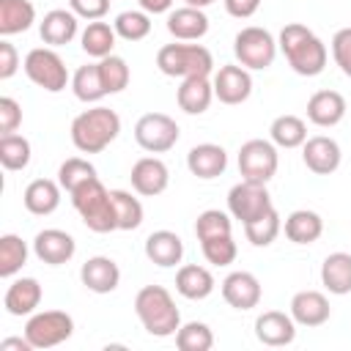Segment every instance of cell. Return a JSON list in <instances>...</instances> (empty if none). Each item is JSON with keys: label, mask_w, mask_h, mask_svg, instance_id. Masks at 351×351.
Masks as SVG:
<instances>
[{"label": "cell", "mask_w": 351, "mask_h": 351, "mask_svg": "<svg viewBox=\"0 0 351 351\" xmlns=\"http://www.w3.org/2000/svg\"><path fill=\"white\" fill-rule=\"evenodd\" d=\"M280 230H282V219H280L277 208H269L263 217L244 225V236L252 247H269L280 236Z\"/></svg>", "instance_id": "cell-37"}, {"label": "cell", "mask_w": 351, "mask_h": 351, "mask_svg": "<svg viewBox=\"0 0 351 351\" xmlns=\"http://www.w3.org/2000/svg\"><path fill=\"white\" fill-rule=\"evenodd\" d=\"M77 19H80V16H77L71 8H52V11H47L44 19L38 22V36H41V41L49 44V47H63V44H69V41L77 36V27H80Z\"/></svg>", "instance_id": "cell-21"}, {"label": "cell", "mask_w": 351, "mask_h": 351, "mask_svg": "<svg viewBox=\"0 0 351 351\" xmlns=\"http://www.w3.org/2000/svg\"><path fill=\"white\" fill-rule=\"evenodd\" d=\"M11 348H19V351H30V340L27 337H5L0 340V351H11Z\"/></svg>", "instance_id": "cell-51"}, {"label": "cell", "mask_w": 351, "mask_h": 351, "mask_svg": "<svg viewBox=\"0 0 351 351\" xmlns=\"http://www.w3.org/2000/svg\"><path fill=\"white\" fill-rule=\"evenodd\" d=\"M255 337L263 346H271V348L291 346L293 337H296V321L291 318V313L266 310L255 318Z\"/></svg>", "instance_id": "cell-17"}, {"label": "cell", "mask_w": 351, "mask_h": 351, "mask_svg": "<svg viewBox=\"0 0 351 351\" xmlns=\"http://www.w3.org/2000/svg\"><path fill=\"white\" fill-rule=\"evenodd\" d=\"M118 134H121L118 112L101 104L82 110L71 121V143L80 154H101Z\"/></svg>", "instance_id": "cell-3"}, {"label": "cell", "mask_w": 351, "mask_h": 351, "mask_svg": "<svg viewBox=\"0 0 351 351\" xmlns=\"http://www.w3.org/2000/svg\"><path fill=\"white\" fill-rule=\"evenodd\" d=\"M69 8L80 16V19H101L110 11V0H69Z\"/></svg>", "instance_id": "cell-47"}, {"label": "cell", "mask_w": 351, "mask_h": 351, "mask_svg": "<svg viewBox=\"0 0 351 351\" xmlns=\"http://www.w3.org/2000/svg\"><path fill=\"white\" fill-rule=\"evenodd\" d=\"M74 335V318L63 310H41L27 315L25 337L33 348H55Z\"/></svg>", "instance_id": "cell-8"}, {"label": "cell", "mask_w": 351, "mask_h": 351, "mask_svg": "<svg viewBox=\"0 0 351 351\" xmlns=\"http://www.w3.org/2000/svg\"><path fill=\"white\" fill-rule=\"evenodd\" d=\"M27 263V244L16 233L0 236V277H14Z\"/></svg>", "instance_id": "cell-38"}, {"label": "cell", "mask_w": 351, "mask_h": 351, "mask_svg": "<svg viewBox=\"0 0 351 351\" xmlns=\"http://www.w3.org/2000/svg\"><path fill=\"white\" fill-rule=\"evenodd\" d=\"M112 192V203H115V217H118V230H137L143 225V203L140 197H134L126 189H110Z\"/></svg>", "instance_id": "cell-36"}, {"label": "cell", "mask_w": 351, "mask_h": 351, "mask_svg": "<svg viewBox=\"0 0 351 351\" xmlns=\"http://www.w3.org/2000/svg\"><path fill=\"white\" fill-rule=\"evenodd\" d=\"M302 162L310 173L315 176H329L340 167L343 162V151L337 145V140L326 137V134H315V137H307L304 145H302Z\"/></svg>", "instance_id": "cell-13"}, {"label": "cell", "mask_w": 351, "mask_h": 351, "mask_svg": "<svg viewBox=\"0 0 351 351\" xmlns=\"http://www.w3.org/2000/svg\"><path fill=\"white\" fill-rule=\"evenodd\" d=\"M261 8V0H225V11L236 19H250Z\"/></svg>", "instance_id": "cell-49"}, {"label": "cell", "mask_w": 351, "mask_h": 351, "mask_svg": "<svg viewBox=\"0 0 351 351\" xmlns=\"http://www.w3.org/2000/svg\"><path fill=\"white\" fill-rule=\"evenodd\" d=\"M321 285L335 296L351 293V252H332L324 258Z\"/></svg>", "instance_id": "cell-30"}, {"label": "cell", "mask_w": 351, "mask_h": 351, "mask_svg": "<svg viewBox=\"0 0 351 351\" xmlns=\"http://www.w3.org/2000/svg\"><path fill=\"white\" fill-rule=\"evenodd\" d=\"M115 38H118V33H115V27H112L110 22L93 19V22H88V27L80 33V47H82L85 55L101 60V58L112 55Z\"/></svg>", "instance_id": "cell-31"}, {"label": "cell", "mask_w": 351, "mask_h": 351, "mask_svg": "<svg viewBox=\"0 0 351 351\" xmlns=\"http://www.w3.org/2000/svg\"><path fill=\"white\" fill-rule=\"evenodd\" d=\"M269 137L277 148H302L307 140V123L299 115H277L269 126Z\"/></svg>", "instance_id": "cell-33"}, {"label": "cell", "mask_w": 351, "mask_h": 351, "mask_svg": "<svg viewBox=\"0 0 351 351\" xmlns=\"http://www.w3.org/2000/svg\"><path fill=\"white\" fill-rule=\"evenodd\" d=\"M186 167H189L192 176H197V178H203V181H211V178H217V176L225 173V167H228V154H225V148L217 145V143H200V145L189 148V154H186Z\"/></svg>", "instance_id": "cell-23"}, {"label": "cell", "mask_w": 351, "mask_h": 351, "mask_svg": "<svg viewBox=\"0 0 351 351\" xmlns=\"http://www.w3.org/2000/svg\"><path fill=\"white\" fill-rule=\"evenodd\" d=\"M36 22V5L30 0H0V36L30 30Z\"/></svg>", "instance_id": "cell-32"}, {"label": "cell", "mask_w": 351, "mask_h": 351, "mask_svg": "<svg viewBox=\"0 0 351 351\" xmlns=\"http://www.w3.org/2000/svg\"><path fill=\"white\" fill-rule=\"evenodd\" d=\"M41 296H44V291H41L36 277H19V280H14L8 285L5 296H3V304H5L8 315L22 318V315H33L36 313V307L41 304Z\"/></svg>", "instance_id": "cell-24"}, {"label": "cell", "mask_w": 351, "mask_h": 351, "mask_svg": "<svg viewBox=\"0 0 351 351\" xmlns=\"http://www.w3.org/2000/svg\"><path fill=\"white\" fill-rule=\"evenodd\" d=\"M332 315V307H329V299L321 293V291H299L293 293L291 299V318L299 324V326H324Z\"/></svg>", "instance_id": "cell-19"}, {"label": "cell", "mask_w": 351, "mask_h": 351, "mask_svg": "<svg viewBox=\"0 0 351 351\" xmlns=\"http://www.w3.org/2000/svg\"><path fill=\"white\" fill-rule=\"evenodd\" d=\"M167 33L176 41H200L208 33V16L203 8L181 5L167 14Z\"/></svg>", "instance_id": "cell-20"}, {"label": "cell", "mask_w": 351, "mask_h": 351, "mask_svg": "<svg viewBox=\"0 0 351 351\" xmlns=\"http://www.w3.org/2000/svg\"><path fill=\"white\" fill-rule=\"evenodd\" d=\"M214 0H184V5H195V8H206V5H211Z\"/></svg>", "instance_id": "cell-52"}, {"label": "cell", "mask_w": 351, "mask_h": 351, "mask_svg": "<svg viewBox=\"0 0 351 351\" xmlns=\"http://www.w3.org/2000/svg\"><path fill=\"white\" fill-rule=\"evenodd\" d=\"M214 285H217V282H214V274H211L206 266L186 263V266H181V269L176 271V291H178L184 299H192V302L206 299V296H211Z\"/></svg>", "instance_id": "cell-29"}, {"label": "cell", "mask_w": 351, "mask_h": 351, "mask_svg": "<svg viewBox=\"0 0 351 351\" xmlns=\"http://www.w3.org/2000/svg\"><path fill=\"white\" fill-rule=\"evenodd\" d=\"M332 58L337 63V69L351 77V27H340L332 36Z\"/></svg>", "instance_id": "cell-45"}, {"label": "cell", "mask_w": 351, "mask_h": 351, "mask_svg": "<svg viewBox=\"0 0 351 351\" xmlns=\"http://www.w3.org/2000/svg\"><path fill=\"white\" fill-rule=\"evenodd\" d=\"M280 167V156H277V145L271 140H247L239 148V173L244 181H255V184H269L274 178Z\"/></svg>", "instance_id": "cell-9"}, {"label": "cell", "mask_w": 351, "mask_h": 351, "mask_svg": "<svg viewBox=\"0 0 351 351\" xmlns=\"http://www.w3.org/2000/svg\"><path fill=\"white\" fill-rule=\"evenodd\" d=\"M211 82H214V99H219L222 104H241L252 93L250 69H244L241 63H225V66H219V71L214 74Z\"/></svg>", "instance_id": "cell-12"}, {"label": "cell", "mask_w": 351, "mask_h": 351, "mask_svg": "<svg viewBox=\"0 0 351 351\" xmlns=\"http://www.w3.org/2000/svg\"><path fill=\"white\" fill-rule=\"evenodd\" d=\"M16 69H19V52H16V47L11 41L3 38L0 41V80L14 77Z\"/></svg>", "instance_id": "cell-48"}, {"label": "cell", "mask_w": 351, "mask_h": 351, "mask_svg": "<svg viewBox=\"0 0 351 351\" xmlns=\"http://www.w3.org/2000/svg\"><path fill=\"white\" fill-rule=\"evenodd\" d=\"M269 208H274V206H271V195H269L266 184H255V181L241 178L228 192V214L233 219H239L241 225L263 217Z\"/></svg>", "instance_id": "cell-11"}, {"label": "cell", "mask_w": 351, "mask_h": 351, "mask_svg": "<svg viewBox=\"0 0 351 351\" xmlns=\"http://www.w3.org/2000/svg\"><path fill=\"white\" fill-rule=\"evenodd\" d=\"M30 140L22 137V134H0V165L5 170H25L30 165Z\"/></svg>", "instance_id": "cell-35"}, {"label": "cell", "mask_w": 351, "mask_h": 351, "mask_svg": "<svg viewBox=\"0 0 351 351\" xmlns=\"http://www.w3.org/2000/svg\"><path fill=\"white\" fill-rule=\"evenodd\" d=\"M222 299L233 307V310H252L261 304V280L252 271H230L222 285Z\"/></svg>", "instance_id": "cell-16"}, {"label": "cell", "mask_w": 351, "mask_h": 351, "mask_svg": "<svg viewBox=\"0 0 351 351\" xmlns=\"http://www.w3.org/2000/svg\"><path fill=\"white\" fill-rule=\"evenodd\" d=\"M145 258L162 269H170L176 263H181L184 258V241L178 233L173 230H154L145 239Z\"/></svg>", "instance_id": "cell-26"}, {"label": "cell", "mask_w": 351, "mask_h": 351, "mask_svg": "<svg viewBox=\"0 0 351 351\" xmlns=\"http://www.w3.org/2000/svg\"><path fill=\"white\" fill-rule=\"evenodd\" d=\"M22 126V107L16 99L3 96L0 99V134H14Z\"/></svg>", "instance_id": "cell-46"}, {"label": "cell", "mask_w": 351, "mask_h": 351, "mask_svg": "<svg viewBox=\"0 0 351 351\" xmlns=\"http://www.w3.org/2000/svg\"><path fill=\"white\" fill-rule=\"evenodd\" d=\"M33 252L47 266H63V263H69L74 258L77 244H74L71 233H66L60 228H44L33 239Z\"/></svg>", "instance_id": "cell-14"}, {"label": "cell", "mask_w": 351, "mask_h": 351, "mask_svg": "<svg viewBox=\"0 0 351 351\" xmlns=\"http://www.w3.org/2000/svg\"><path fill=\"white\" fill-rule=\"evenodd\" d=\"M134 313L143 329L154 337H176L181 326V313L176 299L165 285H143L134 296Z\"/></svg>", "instance_id": "cell-2"}, {"label": "cell", "mask_w": 351, "mask_h": 351, "mask_svg": "<svg viewBox=\"0 0 351 351\" xmlns=\"http://www.w3.org/2000/svg\"><path fill=\"white\" fill-rule=\"evenodd\" d=\"M71 90H74V96H77L80 101H85V104H96V101H101V99L107 96L104 82H101V71H99V60H96V63H85V66H80V69L74 71V77H71Z\"/></svg>", "instance_id": "cell-34"}, {"label": "cell", "mask_w": 351, "mask_h": 351, "mask_svg": "<svg viewBox=\"0 0 351 351\" xmlns=\"http://www.w3.org/2000/svg\"><path fill=\"white\" fill-rule=\"evenodd\" d=\"M181 137L178 123L165 112H145L134 123V140L148 154H165L170 151Z\"/></svg>", "instance_id": "cell-10"}, {"label": "cell", "mask_w": 351, "mask_h": 351, "mask_svg": "<svg viewBox=\"0 0 351 351\" xmlns=\"http://www.w3.org/2000/svg\"><path fill=\"white\" fill-rule=\"evenodd\" d=\"M60 184L58 181H52V178H36V181H30L27 186H25V192H22V203H25V208L30 211V214H36V217H47V214H52L58 206H60Z\"/></svg>", "instance_id": "cell-27"}, {"label": "cell", "mask_w": 351, "mask_h": 351, "mask_svg": "<svg viewBox=\"0 0 351 351\" xmlns=\"http://www.w3.org/2000/svg\"><path fill=\"white\" fill-rule=\"evenodd\" d=\"M277 47L288 66L302 77H318L329 58L326 44L302 22H288L277 36Z\"/></svg>", "instance_id": "cell-1"}, {"label": "cell", "mask_w": 351, "mask_h": 351, "mask_svg": "<svg viewBox=\"0 0 351 351\" xmlns=\"http://www.w3.org/2000/svg\"><path fill=\"white\" fill-rule=\"evenodd\" d=\"M80 280H82V285H85L88 291H93V293H112V291L118 288V282H121V269H118V263H115L112 258H107V255H93V258H88V261L82 263Z\"/></svg>", "instance_id": "cell-18"}, {"label": "cell", "mask_w": 351, "mask_h": 351, "mask_svg": "<svg viewBox=\"0 0 351 351\" xmlns=\"http://www.w3.org/2000/svg\"><path fill=\"white\" fill-rule=\"evenodd\" d=\"M282 230H285V239L293 244H313L324 233V219L310 208H296L285 217Z\"/></svg>", "instance_id": "cell-28"}, {"label": "cell", "mask_w": 351, "mask_h": 351, "mask_svg": "<svg viewBox=\"0 0 351 351\" xmlns=\"http://www.w3.org/2000/svg\"><path fill=\"white\" fill-rule=\"evenodd\" d=\"M137 3H140V8L148 11V14H165V11L173 8V0H137Z\"/></svg>", "instance_id": "cell-50"}, {"label": "cell", "mask_w": 351, "mask_h": 351, "mask_svg": "<svg viewBox=\"0 0 351 351\" xmlns=\"http://www.w3.org/2000/svg\"><path fill=\"white\" fill-rule=\"evenodd\" d=\"M115 33L123 38V41H143L148 33H151V16L148 11H121L112 22Z\"/></svg>", "instance_id": "cell-41"}, {"label": "cell", "mask_w": 351, "mask_h": 351, "mask_svg": "<svg viewBox=\"0 0 351 351\" xmlns=\"http://www.w3.org/2000/svg\"><path fill=\"white\" fill-rule=\"evenodd\" d=\"M90 178H96V167L88 162V159H82V156H69L60 167H58V184L71 195L77 186H82L85 181H90Z\"/></svg>", "instance_id": "cell-40"}, {"label": "cell", "mask_w": 351, "mask_h": 351, "mask_svg": "<svg viewBox=\"0 0 351 351\" xmlns=\"http://www.w3.org/2000/svg\"><path fill=\"white\" fill-rule=\"evenodd\" d=\"M176 346L181 351H208L214 346V332L203 321H186L176 332Z\"/></svg>", "instance_id": "cell-39"}, {"label": "cell", "mask_w": 351, "mask_h": 351, "mask_svg": "<svg viewBox=\"0 0 351 351\" xmlns=\"http://www.w3.org/2000/svg\"><path fill=\"white\" fill-rule=\"evenodd\" d=\"M22 69H25L27 80L33 85H38L41 90H47V93H60L71 82L63 58L52 47H36V49H30L25 55Z\"/></svg>", "instance_id": "cell-7"}, {"label": "cell", "mask_w": 351, "mask_h": 351, "mask_svg": "<svg viewBox=\"0 0 351 351\" xmlns=\"http://www.w3.org/2000/svg\"><path fill=\"white\" fill-rule=\"evenodd\" d=\"M277 38L266 30V27H258V25H250V27H241L233 38V55L236 60L244 66V69H252V71H263L274 63L277 58Z\"/></svg>", "instance_id": "cell-6"}, {"label": "cell", "mask_w": 351, "mask_h": 351, "mask_svg": "<svg viewBox=\"0 0 351 351\" xmlns=\"http://www.w3.org/2000/svg\"><path fill=\"white\" fill-rule=\"evenodd\" d=\"M99 71H101V82H104V90L107 93H121L123 88H129V80H132V71L126 66V60L121 55H107L99 60Z\"/></svg>", "instance_id": "cell-42"}, {"label": "cell", "mask_w": 351, "mask_h": 351, "mask_svg": "<svg viewBox=\"0 0 351 351\" xmlns=\"http://www.w3.org/2000/svg\"><path fill=\"white\" fill-rule=\"evenodd\" d=\"M129 178H132V189H134L137 195H143V197H156V195H162V192L167 189V184H170V170H167V165H165L159 156H143V159H137V162L132 165Z\"/></svg>", "instance_id": "cell-15"}, {"label": "cell", "mask_w": 351, "mask_h": 351, "mask_svg": "<svg viewBox=\"0 0 351 351\" xmlns=\"http://www.w3.org/2000/svg\"><path fill=\"white\" fill-rule=\"evenodd\" d=\"M176 101L186 115H203L214 101V82L208 77L181 80V85L176 90Z\"/></svg>", "instance_id": "cell-25"}, {"label": "cell", "mask_w": 351, "mask_h": 351, "mask_svg": "<svg viewBox=\"0 0 351 351\" xmlns=\"http://www.w3.org/2000/svg\"><path fill=\"white\" fill-rule=\"evenodd\" d=\"M225 233H233V217L230 214H225L219 208H206L197 214V219H195L197 241L211 239V236H225Z\"/></svg>", "instance_id": "cell-43"}, {"label": "cell", "mask_w": 351, "mask_h": 351, "mask_svg": "<svg viewBox=\"0 0 351 351\" xmlns=\"http://www.w3.org/2000/svg\"><path fill=\"white\" fill-rule=\"evenodd\" d=\"M71 206H74V211L80 214V219L85 222L88 230H93V233H112V230H118L112 192L99 181V176L85 181L82 186H77L71 192Z\"/></svg>", "instance_id": "cell-4"}, {"label": "cell", "mask_w": 351, "mask_h": 351, "mask_svg": "<svg viewBox=\"0 0 351 351\" xmlns=\"http://www.w3.org/2000/svg\"><path fill=\"white\" fill-rule=\"evenodd\" d=\"M156 66L165 77H208L214 71V58L203 44H189V41H173L159 47L156 52Z\"/></svg>", "instance_id": "cell-5"}, {"label": "cell", "mask_w": 351, "mask_h": 351, "mask_svg": "<svg viewBox=\"0 0 351 351\" xmlns=\"http://www.w3.org/2000/svg\"><path fill=\"white\" fill-rule=\"evenodd\" d=\"M200 250H203V258L211 263V266H230L239 255V247L233 241V233H225V236H211V239H203L200 241Z\"/></svg>", "instance_id": "cell-44"}, {"label": "cell", "mask_w": 351, "mask_h": 351, "mask_svg": "<svg viewBox=\"0 0 351 351\" xmlns=\"http://www.w3.org/2000/svg\"><path fill=\"white\" fill-rule=\"evenodd\" d=\"M343 118H346L343 93H337V90H315L307 99V121L310 123H315L321 129H329V126H337Z\"/></svg>", "instance_id": "cell-22"}]
</instances>
